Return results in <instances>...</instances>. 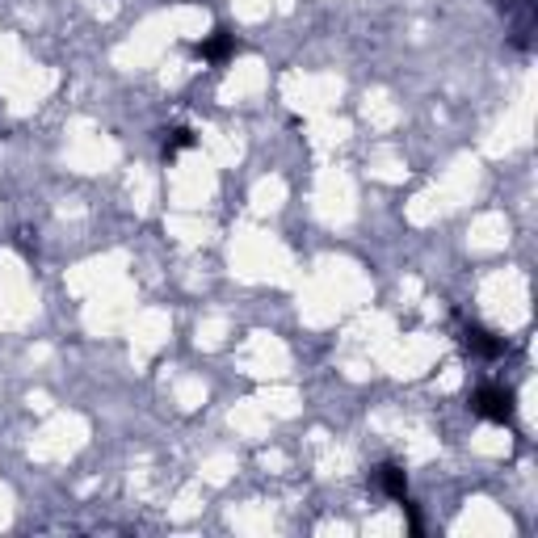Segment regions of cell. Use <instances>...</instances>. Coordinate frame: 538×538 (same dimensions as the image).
I'll use <instances>...</instances> for the list:
<instances>
[{
    "mask_svg": "<svg viewBox=\"0 0 538 538\" xmlns=\"http://www.w3.org/2000/svg\"><path fill=\"white\" fill-rule=\"evenodd\" d=\"M471 413H476L479 421H492V425H514L517 400L501 383H479L476 392H471Z\"/></svg>",
    "mask_w": 538,
    "mask_h": 538,
    "instance_id": "1",
    "label": "cell"
},
{
    "mask_svg": "<svg viewBox=\"0 0 538 538\" xmlns=\"http://www.w3.org/2000/svg\"><path fill=\"white\" fill-rule=\"evenodd\" d=\"M194 55L202 63H210V68H223L227 60H236V55H240V38H236L232 30H210V34L194 47Z\"/></svg>",
    "mask_w": 538,
    "mask_h": 538,
    "instance_id": "2",
    "label": "cell"
},
{
    "mask_svg": "<svg viewBox=\"0 0 538 538\" xmlns=\"http://www.w3.org/2000/svg\"><path fill=\"white\" fill-rule=\"evenodd\" d=\"M459 341H463L467 354L484 357V362H496V357H505V349H509V345H505V337L488 332L484 324H463V337H459Z\"/></svg>",
    "mask_w": 538,
    "mask_h": 538,
    "instance_id": "3",
    "label": "cell"
},
{
    "mask_svg": "<svg viewBox=\"0 0 538 538\" xmlns=\"http://www.w3.org/2000/svg\"><path fill=\"white\" fill-rule=\"evenodd\" d=\"M370 476H375V484H379L392 501H404V496H408V471H404L400 463H379Z\"/></svg>",
    "mask_w": 538,
    "mask_h": 538,
    "instance_id": "4",
    "label": "cell"
},
{
    "mask_svg": "<svg viewBox=\"0 0 538 538\" xmlns=\"http://www.w3.org/2000/svg\"><path fill=\"white\" fill-rule=\"evenodd\" d=\"M190 147H198V134L190 131V126H169V131H160V156H164V164H172V160L181 156V152H190Z\"/></svg>",
    "mask_w": 538,
    "mask_h": 538,
    "instance_id": "5",
    "label": "cell"
},
{
    "mask_svg": "<svg viewBox=\"0 0 538 538\" xmlns=\"http://www.w3.org/2000/svg\"><path fill=\"white\" fill-rule=\"evenodd\" d=\"M30 236H34L30 227H22V232L13 236V245L22 248V257H34V253H38V240H30Z\"/></svg>",
    "mask_w": 538,
    "mask_h": 538,
    "instance_id": "6",
    "label": "cell"
}]
</instances>
